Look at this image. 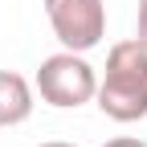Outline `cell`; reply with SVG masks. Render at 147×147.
<instances>
[{
  "instance_id": "obj_1",
  "label": "cell",
  "mask_w": 147,
  "mask_h": 147,
  "mask_svg": "<svg viewBox=\"0 0 147 147\" xmlns=\"http://www.w3.org/2000/svg\"><path fill=\"white\" fill-rule=\"evenodd\" d=\"M98 110L115 123H135L147 115V45L139 37L115 41L106 53V74L94 90Z\"/></svg>"
},
{
  "instance_id": "obj_2",
  "label": "cell",
  "mask_w": 147,
  "mask_h": 147,
  "mask_svg": "<svg viewBox=\"0 0 147 147\" xmlns=\"http://www.w3.org/2000/svg\"><path fill=\"white\" fill-rule=\"evenodd\" d=\"M98 90V74L94 65H90L82 53L74 49H61V53H49V57L41 61V69H37V94H41L49 106H82L94 98Z\"/></svg>"
},
{
  "instance_id": "obj_3",
  "label": "cell",
  "mask_w": 147,
  "mask_h": 147,
  "mask_svg": "<svg viewBox=\"0 0 147 147\" xmlns=\"http://www.w3.org/2000/svg\"><path fill=\"white\" fill-rule=\"evenodd\" d=\"M45 16L57 41L74 53H86L106 33V4L102 0H45Z\"/></svg>"
},
{
  "instance_id": "obj_4",
  "label": "cell",
  "mask_w": 147,
  "mask_h": 147,
  "mask_svg": "<svg viewBox=\"0 0 147 147\" xmlns=\"http://www.w3.org/2000/svg\"><path fill=\"white\" fill-rule=\"evenodd\" d=\"M33 115V86L16 69H0V127H16Z\"/></svg>"
},
{
  "instance_id": "obj_5",
  "label": "cell",
  "mask_w": 147,
  "mask_h": 147,
  "mask_svg": "<svg viewBox=\"0 0 147 147\" xmlns=\"http://www.w3.org/2000/svg\"><path fill=\"white\" fill-rule=\"evenodd\" d=\"M102 147H147L143 139H131V135H119V139H110V143H102Z\"/></svg>"
},
{
  "instance_id": "obj_6",
  "label": "cell",
  "mask_w": 147,
  "mask_h": 147,
  "mask_svg": "<svg viewBox=\"0 0 147 147\" xmlns=\"http://www.w3.org/2000/svg\"><path fill=\"white\" fill-rule=\"evenodd\" d=\"M139 41L147 45V0H139Z\"/></svg>"
},
{
  "instance_id": "obj_7",
  "label": "cell",
  "mask_w": 147,
  "mask_h": 147,
  "mask_svg": "<svg viewBox=\"0 0 147 147\" xmlns=\"http://www.w3.org/2000/svg\"><path fill=\"white\" fill-rule=\"evenodd\" d=\"M41 147H74V143H61V139H49V143H41Z\"/></svg>"
}]
</instances>
